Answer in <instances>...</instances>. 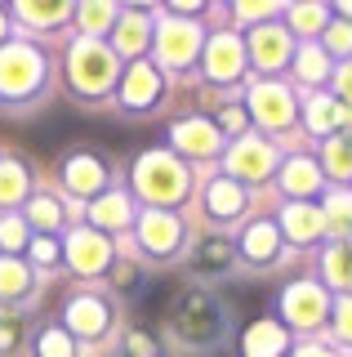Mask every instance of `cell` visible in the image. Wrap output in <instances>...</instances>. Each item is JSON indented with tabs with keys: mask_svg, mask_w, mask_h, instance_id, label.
<instances>
[{
	"mask_svg": "<svg viewBox=\"0 0 352 357\" xmlns=\"http://www.w3.org/2000/svg\"><path fill=\"white\" fill-rule=\"evenodd\" d=\"M45 357H72L67 340H63V335H49V340H45Z\"/></svg>",
	"mask_w": 352,
	"mask_h": 357,
	"instance_id": "obj_27",
	"label": "cell"
},
{
	"mask_svg": "<svg viewBox=\"0 0 352 357\" xmlns=\"http://www.w3.org/2000/svg\"><path fill=\"white\" fill-rule=\"evenodd\" d=\"M143 237H147L152 250H165V245L179 237V228H174L170 215H152V219H143Z\"/></svg>",
	"mask_w": 352,
	"mask_h": 357,
	"instance_id": "obj_10",
	"label": "cell"
},
{
	"mask_svg": "<svg viewBox=\"0 0 352 357\" xmlns=\"http://www.w3.org/2000/svg\"><path fill=\"white\" fill-rule=\"evenodd\" d=\"M303 357H330V353H317V349H307V353H303Z\"/></svg>",
	"mask_w": 352,
	"mask_h": 357,
	"instance_id": "obj_30",
	"label": "cell"
},
{
	"mask_svg": "<svg viewBox=\"0 0 352 357\" xmlns=\"http://www.w3.org/2000/svg\"><path fill=\"white\" fill-rule=\"evenodd\" d=\"M76 264H81V268H98V264H107V250L98 241H90V237H76Z\"/></svg>",
	"mask_w": 352,
	"mask_h": 357,
	"instance_id": "obj_15",
	"label": "cell"
},
{
	"mask_svg": "<svg viewBox=\"0 0 352 357\" xmlns=\"http://www.w3.org/2000/svg\"><path fill=\"white\" fill-rule=\"evenodd\" d=\"M138 188L147 197H165V201H170V197H183L188 174H183L170 156H147V161H138Z\"/></svg>",
	"mask_w": 352,
	"mask_h": 357,
	"instance_id": "obj_2",
	"label": "cell"
},
{
	"mask_svg": "<svg viewBox=\"0 0 352 357\" xmlns=\"http://www.w3.org/2000/svg\"><path fill=\"white\" fill-rule=\"evenodd\" d=\"M339 317H344V321H339V331H344L348 340H352V304H344V308H339Z\"/></svg>",
	"mask_w": 352,
	"mask_h": 357,
	"instance_id": "obj_29",
	"label": "cell"
},
{
	"mask_svg": "<svg viewBox=\"0 0 352 357\" xmlns=\"http://www.w3.org/2000/svg\"><path fill=\"white\" fill-rule=\"evenodd\" d=\"M277 349H281V331L272 326V321L268 326H255L246 335V353L250 357H277Z\"/></svg>",
	"mask_w": 352,
	"mask_h": 357,
	"instance_id": "obj_7",
	"label": "cell"
},
{
	"mask_svg": "<svg viewBox=\"0 0 352 357\" xmlns=\"http://www.w3.org/2000/svg\"><path fill=\"white\" fill-rule=\"evenodd\" d=\"M285 183L294 188V192H307V188L317 183V170L307 161H290V170H285Z\"/></svg>",
	"mask_w": 352,
	"mask_h": 357,
	"instance_id": "obj_16",
	"label": "cell"
},
{
	"mask_svg": "<svg viewBox=\"0 0 352 357\" xmlns=\"http://www.w3.org/2000/svg\"><path fill=\"white\" fill-rule=\"evenodd\" d=\"M72 67H76V81H81L85 89H103L107 81H112V54H107L103 45H94V40L76 45Z\"/></svg>",
	"mask_w": 352,
	"mask_h": 357,
	"instance_id": "obj_3",
	"label": "cell"
},
{
	"mask_svg": "<svg viewBox=\"0 0 352 357\" xmlns=\"http://www.w3.org/2000/svg\"><path fill=\"white\" fill-rule=\"evenodd\" d=\"M201 250H205V255H201V264H205V268H210V264H214V268H223V264H227V245H223V241L201 245Z\"/></svg>",
	"mask_w": 352,
	"mask_h": 357,
	"instance_id": "obj_25",
	"label": "cell"
},
{
	"mask_svg": "<svg viewBox=\"0 0 352 357\" xmlns=\"http://www.w3.org/2000/svg\"><path fill=\"white\" fill-rule=\"evenodd\" d=\"M218 331H223V321H218V304L210 295H188L179 304V312H174V335L179 340H188V344H210L218 340Z\"/></svg>",
	"mask_w": 352,
	"mask_h": 357,
	"instance_id": "obj_1",
	"label": "cell"
},
{
	"mask_svg": "<svg viewBox=\"0 0 352 357\" xmlns=\"http://www.w3.org/2000/svg\"><path fill=\"white\" fill-rule=\"evenodd\" d=\"M72 317H76V326H81V331H98V326H103V308H98V304H90V299H85V304H76L72 308Z\"/></svg>",
	"mask_w": 352,
	"mask_h": 357,
	"instance_id": "obj_18",
	"label": "cell"
},
{
	"mask_svg": "<svg viewBox=\"0 0 352 357\" xmlns=\"http://www.w3.org/2000/svg\"><path fill=\"white\" fill-rule=\"evenodd\" d=\"M330 165H335L339 174L352 170V148H348V139H335V143H330Z\"/></svg>",
	"mask_w": 352,
	"mask_h": 357,
	"instance_id": "obj_23",
	"label": "cell"
},
{
	"mask_svg": "<svg viewBox=\"0 0 352 357\" xmlns=\"http://www.w3.org/2000/svg\"><path fill=\"white\" fill-rule=\"evenodd\" d=\"M285 50H290V40H285L281 31H259L255 36V54H259L263 67H277L285 59Z\"/></svg>",
	"mask_w": 352,
	"mask_h": 357,
	"instance_id": "obj_9",
	"label": "cell"
},
{
	"mask_svg": "<svg viewBox=\"0 0 352 357\" xmlns=\"http://www.w3.org/2000/svg\"><path fill=\"white\" fill-rule=\"evenodd\" d=\"M335 103H330V98H317L312 103V130H321V126H335Z\"/></svg>",
	"mask_w": 352,
	"mask_h": 357,
	"instance_id": "obj_24",
	"label": "cell"
},
{
	"mask_svg": "<svg viewBox=\"0 0 352 357\" xmlns=\"http://www.w3.org/2000/svg\"><path fill=\"white\" fill-rule=\"evenodd\" d=\"M157 89H161L157 72H152V67H134V72H129L125 98H129V103H152V98H157Z\"/></svg>",
	"mask_w": 352,
	"mask_h": 357,
	"instance_id": "obj_6",
	"label": "cell"
},
{
	"mask_svg": "<svg viewBox=\"0 0 352 357\" xmlns=\"http://www.w3.org/2000/svg\"><path fill=\"white\" fill-rule=\"evenodd\" d=\"M285 308H290V317L299 321V326H312V321L321 317L326 299H321V290H317V286H299L290 299H285Z\"/></svg>",
	"mask_w": 352,
	"mask_h": 357,
	"instance_id": "obj_4",
	"label": "cell"
},
{
	"mask_svg": "<svg viewBox=\"0 0 352 357\" xmlns=\"http://www.w3.org/2000/svg\"><path fill=\"white\" fill-rule=\"evenodd\" d=\"M67 174H72V183L81 188V192H90V188L98 183V165H94V161H76Z\"/></svg>",
	"mask_w": 352,
	"mask_h": 357,
	"instance_id": "obj_22",
	"label": "cell"
},
{
	"mask_svg": "<svg viewBox=\"0 0 352 357\" xmlns=\"http://www.w3.org/2000/svg\"><path fill=\"white\" fill-rule=\"evenodd\" d=\"M192 40H196V31H192V27L165 31V59H170V63H183V59L192 54Z\"/></svg>",
	"mask_w": 352,
	"mask_h": 357,
	"instance_id": "obj_13",
	"label": "cell"
},
{
	"mask_svg": "<svg viewBox=\"0 0 352 357\" xmlns=\"http://www.w3.org/2000/svg\"><path fill=\"white\" fill-rule=\"evenodd\" d=\"M272 241H277V232H272V228H255L246 237V250L255 255V259H268V255H272Z\"/></svg>",
	"mask_w": 352,
	"mask_h": 357,
	"instance_id": "obj_19",
	"label": "cell"
},
{
	"mask_svg": "<svg viewBox=\"0 0 352 357\" xmlns=\"http://www.w3.org/2000/svg\"><path fill=\"white\" fill-rule=\"evenodd\" d=\"M330 277L344 282V286H352V245H339V250L330 255Z\"/></svg>",
	"mask_w": 352,
	"mask_h": 357,
	"instance_id": "obj_17",
	"label": "cell"
},
{
	"mask_svg": "<svg viewBox=\"0 0 352 357\" xmlns=\"http://www.w3.org/2000/svg\"><path fill=\"white\" fill-rule=\"evenodd\" d=\"M94 219L98 223H112V228H116V223H125V201H120V197L98 201V206H94Z\"/></svg>",
	"mask_w": 352,
	"mask_h": 357,
	"instance_id": "obj_20",
	"label": "cell"
},
{
	"mask_svg": "<svg viewBox=\"0 0 352 357\" xmlns=\"http://www.w3.org/2000/svg\"><path fill=\"white\" fill-rule=\"evenodd\" d=\"M255 103H259V116H263V121H272V126L290 121V94H285V89H277V85L259 89V94H255Z\"/></svg>",
	"mask_w": 352,
	"mask_h": 357,
	"instance_id": "obj_5",
	"label": "cell"
},
{
	"mask_svg": "<svg viewBox=\"0 0 352 357\" xmlns=\"http://www.w3.org/2000/svg\"><path fill=\"white\" fill-rule=\"evenodd\" d=\"M268 161H272L268 148H259V143H255V148H250V143H241L237 156H232V170L237 174H263V170H268Z\"/></svg>",
	"mask_w": 352,
	"mask_h": 357,
	"instance_id": "obj_8",
	"label": "cell"
},
{
	"mask_svg": "<svg viewBox=\"0 0 352 357\" xmlns=\"http://www.w3.org/2000/svg\"><path fill=\"white\" fill-rule=\"evenodd\" d=\"M174 139H183V148H192V152H210V148H214V130L201 126V121L179 126V130H174Z\"/></svg>",
	"mask_w": 352,
	"mask_h": 357,
	"instance_id": "obj_12",
	"label": "cell"
},
{
	"mask_svg": "<svg viewBox=\"0 0 352 357\" xmlns=\"http://www.w3.org/2000/svg\"><path fill=\"white\" fill-rule=\"evenodd\" d=\"M237 63H241L237 45H232V40H214V50H210V72L227 81V76H237Z\"/></svg>",
	"mask_w": 352,
	"mask_h": 357,
	"instance_id": "obj_11",
	"label": "cell"
},
{
	"mask_svg": "<svg viewBox=\"0 0 352 357\" xmlns=\"http://www.w3.org/2000/svg\"><path fill=\"white\" fill-rule=\"evenodd\" d=\"M129 349H134L138 357H157V349H152V340H143V335H134V340H129Z\"/></svg>",
	"mask_w": 352,
	"mask_h": 357,
	"instance_id": "obj_28",
	"label": "cell"
},
{
	"mask_svg": "<svg viewBox=\"0 0 352 357\" xmlns=\"http://www.w3.org/2000/svg\"><path fill=\"white\" fill-rule=\"evenodd\" d=\"M321 215H312V210H290V232H294V237H307V232H317V228H321Z\"/></svg>",
	"mask_w": 352,
	"mask_h": 357,
	"instance_id": "obj_21",
	"label": "cell"
},
{
	"mask_svg": "<svg viewBox=\"0 0 352 357\" xmlns=\"http://www.w3.org/2000/svg\"><path fill=\"white\" fill-rule=\"evenodd\" d=\"M210 206L218 210V215H237V206H241V192L237 188H227V183H218V188H210Z\"/></svg>",
	"mask_w": 352,
	"mask_h": 357,
	"instance_id": "obj_14",
	"label": "cell"
},
{
	"mask_svg": "<svg viewBox=\"0 0 352 357\" xmlns=\"http://www.w3.org/2000/svg\"><path fill=\"white\" fill-rule=\"evenodd\" d=\"M321 72H326V59H317V50H307L303 54V76H307V81H317Z\"/></svg>",
	"mask_w": 352,
	"mask_h": 357,
	"instance_id": "obj_26",
	"label": "cell"
}]
</instances>
